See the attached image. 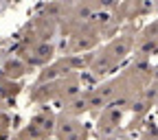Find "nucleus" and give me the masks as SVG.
<instances>
[{
  "mask_svg": "<svg viewBox=\"0 0 158 140\" xmlns=\"http://www.w3.org/2000/svg\"><path fill=\"white\" fill-rule=\"evenodd\" d=\"M152 81H156L158 83V64L154 66V70H152Z\"/></svg>",
  "mask_w": 158,
  "mask_h": 140,
  "instance_id": "obj_11",
  "label": "nucleus"
},
{
  "mask_svg": "<svg viewBox=\"0 0 158 140\" xmlns=\"http://www.w3.org/2000/svg\"><path fill=\"white\" fill-rule=\"evenodd\" d=\"M90 5L97 11H114L118 5H121V0H90Z\"/></svg>",
  "mask_w": 158,
  "mask_h": 140,
  "instance_id": "obj_10",
  "label": "nucleus"
},
{
  "mask_svg": "<svg viewBox=\"0 0 158 140\" xmlns=\"http://www.w3.org/2000/svg\"><path fill=\"white\" fill-rule=\"evenodd\" d=\"M18 57H22L29 64V68H44L46 64H51V59L55 57V44L51 42H37V44H29V46H20Z\"/></svg>",
  "mask_w": 158,
  "mask_h": 140,
  "instance_id": "obj_2",
  "label": "nucleus"
},
{
  "mask_svg": "<svg viewBox=\"0 0 158 140\" xmlns=\"http://www.w3.org/2000/svg\"><path fill=\"white\" fill-rule=\"evenodd\" d=\"M15 138H31V140H42V138H48V134L42 129V127H40L35 121H31V123H27L22 129H20L18 134H15Z\"/></svg>",
  "mask_w": 158,
  "mask_h": 140,
  "instance_id": "obj_9",
  "label": "nucleus"
},
{
  "mask_svg": "<svg viewBox=\"0 0 158 140\" xmlns=\"http://www.w3.org/2000/svg\"><path fill=\"white\" fill-rule=\"evenodd\" d=\"M156 110H158V98H156Z\"/></svg>",
  "mask_w": 158,
  "mask_h": 140,
  "instance_id": "obj_12",
  "label": "nucleus"
},
{
  "mask_svg": "<svg viewBox=\"0 0 158 140\" xmlns=\"http://www.w3.org/2000/svg\"><path fill=\"white\" fill-rule=\"evenodd\" d=\"M29 70V64L24 62L22 57H15V59H7L5 66H2V74L7 79H20L22 74H27Z\"/></svg>",
  "mask_w": 158,
  "mask_h": 140,
  "instance_id": "obj_7",
  "label": "nucleus"
},
{
  "mask_svg": "<svg viewBox=\"0 0 158 140\" xmlns=\"http://www.w3.org/2000/svg\"><path fill=\"white\" fill-rule=\"evenodd\" d=\"M134 53L138 57H154L158 55V37H147V39H136Z\"/></svg>",
  "mask_w": 158,
  "mask_h": 140,
  "instance_id": "obj_8",
  "label": "nucleus"
},
{
  "mask_svg": "<svg viewBox=\"0 0 158 140\" xmlns=\"http://www.w3.org/2000/svg\"><path fill=\"white\" fill-rule=\"evenodd\" d=\"M123 121V110H118L114 105H108L97 118V134L99 136H112L118 131V125Z\"/></svg>",
  "mask_w": 158,
  "mask_h": 140,
  "instance_id": "obj_4",
  "label": "nucleus"
},
{
  "mask_svg": "<svg viewBox=\"0 0 158 140\" xmlns=\"http://www.w3.org/2000/svg\"><path fill=\"white\" fill-rule=\"evenodd\" d=\"M88 136L86 127L81 125L79 116L68 114V112H59L57 114V127H55V138L59 140H84Z\"/></svg>",
  "mask_w": 158,
  "mask_h": 140,
  "instance_id": "obj_3",
  "label": "nucleus"
},
{
  "mask_svg": "<svg viewBox=\"0 0 158 140\" xmlns=\"http://www.w3.org/2000/svg\"><path fill=\"white\" fill-rule=\"evenodd\" d=\"M136 31L134 29H130L127 33H123V35H116V37H112L110 42L99 50V55H103L108 62L116 68L118 64L123 62V59L130 55V53H134V46H136Z\"/></svg>",
  "mask_w": 158,
  "mask_h": 140,
  "instance_id": "obj_1",
  "label": "nucleus"
},
{
  "mask_svg": "<svg viewBox=\"0 0 158 140\" xmlns=\"http://www.w3.org/2000/svg\"><path fill=\"white\" fill-rule=\"evenodd\" d=\"M62 110L75 116H84L90 114V92H79L77 96H73L70 101L62 103Z\"/></svg>",
  "mask_w": 158,
  "mask_h": 140,
  "instance_id": "obj_5",
  "label": "nucleus"
},
{
  "mask_svg": "<svg viewBox=\"0 0 158 140\" xmlns=\"http://www.w3.org/2000/svg\"><path fill=\"white\" fill-rule=\"evenodd\" d=\"M31 121H35L40 127H42L48 136H55V127H57V114L51 110V107H42L40 112L33 114Z\"/></svg>",
  "mask_w": 158,
  "mask_h": 140,
  "instance_id": "obj_6",
  "label": "nucleus"
}]
</instances>
